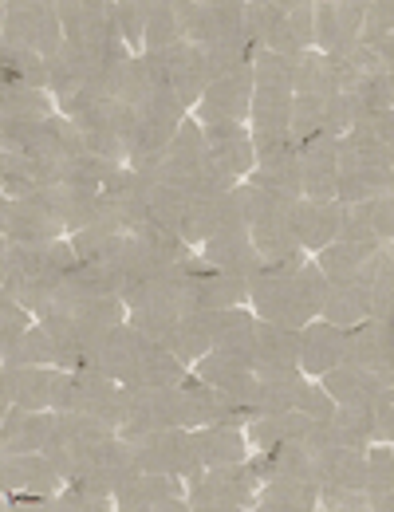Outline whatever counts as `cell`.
Wrapping results in <instances>:
<instances>
[{
    "instance_id": "obj_1",
    "label": "cell",
    "mask_w": 394,
    "mask_h": 512,
    "mask_svg": "<svg viewBox=\"0 0 394 512\" xmlns=\"http://www.w3.org/2000/svg\"><path fill=\"white\" fill-rule=\"evenodd\" d=\"M347 367L359 371H391V320L359 323L355 335L343 331V359Z\"/></svg>"
},
{
    "instance_id": "obj_2",
    "label": "cell",
    "mask_w": 394,
    "mask_h": 512,
    "mask_svg": "<svg viewBox=\"0 0 394 512\" xmlns=\"http://www.w3.org/2000/svg\"><path fill=\"white\" fill-rule=\"evenodd\" d=\"M339 221H343V205L328 201V205H312V201H292V213H288V225H292V237L296 245H308V249H328L331 241L339 237Z\"/></svg>"
},
{
    "instance_id": "obj_3",
    "label": "cell",
    "mask_w": 394,
    "mask_h": 512,
    "mask_svg": "<svg viewBox=\"0 0 394 512\" xmlns=\"http://www.w3.org/2000/svg\"><path fill=\"white\" fill-rule=\"evenodd\" d=\"M205 260L217 268V272H233V276H245L253 280L264 268L261 253L249 237V229H233V233H213L205 241Z\"/></svg>"
},
{
    "instance_id": "obj_4",
    "label": "cell",
    "mask_w": 394,
    "mask_h": 512,
    "mask_svg": "<svg viewBox=\"0 0 394 512\" xmlns=\"http://www.w3.org/2000/svg\"><path fill=\"white\" fill-rule=\"evenodd\" d=\"M201 379L213 383V390L229 394V398L241 402V406H257V398H261L257 375H253L249 367H241V363L221 359V355H205V359H201Z\"/></svg>"
},
{
    "instance_id": "obj_5",
    "label": "cell",
    "mask_w": 394,
    "mask_h": 512,
    "mask_svg": "<svg viewBox=\"0 0 394 512\" xmlns=\"http://www.w3.org/2000/svg\"><path fill=\"white\" fill-rule=\"evenodd\" d=\"M343 359V331L331 323H316L300 335V367L308 375H328Z\"/></svg>"
},
{
    "instance_id": "obj_6",
    "label": "cell",
    "mask_w": 394,
    "mask_h": 512,
    "mask_svg": "<svg viewBox=\"0 0 394 512\" xmlns=\"http://www.w3.org/2000/svg\"><path fill=\"white\" fill-rule=\"evenodd\" d=\"M4 485H28L36 493H52L60 485V469L44 453H4Z\"/></svg>"
},
{
    "instance_id": "obj_7",
    "label": "cell",
    "mask_w": 394,
    "mask_h": 512,
    "mask_svg": "<svg viewBox=\"0 0 394 512\" xmlns=\"http://www.w3.org/2000/svg\"><path fill=\"white\" fill-rule=\"evenodd\" d=\"M197 442V457H201V465H209V469H217V465H237V461H245V453H249V442H245V434L237 430V426H209V430H201L194 434Z\"/></svg>"
},
{
    "instance_id": "obj_8",
    "label": "cell",
    "mask_w": 394,
    "mask_h": 512,
    "mask_svg": "<svg viewBox=\"0 0 394 512\" xmlns=\"http://www.w3.org/2000/svg\"><path fill=\"white\" fill-rule=\"evenodd\" d=\"M375 249H383V241H331L328 249H320L316 268L328 276V284H347V280H355L359 264Z\"/></svg>"
},
{
    "instance_id": "obj_9",
    "label": "cell",
    "mask_w": 394,
    "mask_h": 512,
    "mask_svg": "<svg viewBox=\"0 0 394 512\" xmlns=\"http://www.w3.org/2000/svg\"><path fill=\"white\" fill-rule=\"evenodd\" d=\"M324 320L331 327H355V323L367 316V284L359 280H347V284H331L328 300H324Z\"/></svg>"
},
{
    "instance_id": "obj_10",
    "label": "cell",
    "mask_w": 394,
    "mask_h": 512,
    "mask_svg": "<svg viewBox=\"0 0 394 512\" xmlns=\"http://www.w3.org/2000/svg\"><path fill=\"white\" fill-rule=\"evenodd\" d=\"M300 359V335L292 327L261 323L257 327V363L264 367H292Z\"/></svg>"
},
{
    "instance_id": "obj_11",
    "label": "cell",
    "mask_w": 394,
    "mask_h": 512,
    "mask_svg": "<svg viewBox=\"0 0 394 512\" xmlns=\"http://www.w3.org/2000/svg\"><path fill=\"white\" fill-rule=\"evenodd\" d=\"M56 359H60V351H56V343H52V335L44 327L40 331L28 327V335L20 343L4 347V367H48Z\"/></svg>"
},
{
    "instance_id": "obj_12",
    "label": "cell",
    "mask_w": 394,
    "mask_h": 512,
    "mask_svg": "<svg viewBox=\"0 0 394 512\" xmlns=\"http://www.w3.org/2000/svg\"><path fill=\"white\" fill-rule=\"evenodd\" d=\"M320 501V489L316 481H300V477H272V485L261 493V505L264 509H312Z\"/></svg>"
},
{
    "instance_id": "obj_13",
    "label": "cell",
    "mask_w": 394,
    "mask_h": 512,
    "mask_svg": "<svg viewBox=\"0 0 394 512\" xmlns=\"http://www.w3.org/2000/svg\"><path fill=\"white\" fill-rule=\"evenodd\" d=\"M186 379L182 375V363L162 347V343H150L142 355H138V383L142 386H178Z\"/></svg>"
},
{
    "instance_id": "obj_14",
    "label": "cell",
    "mask_w": 394,
    "mask_h": 512,
    "mask_svg": "<svg viewBox=\"0 0 394 512\" xmlns=\"http://www.w3.org/2000/svg\"><path fill=\"white\" fill-rule=\"evenodd\" d=\"M379 193H391V170H355V174H335V197L355 205L371 201Z\"/></svg>"
},
{
    "instance_id": "obj_15",
    "label": "cell",
    "mask_w": 394,
    "mask_h": 512,
    "mask_svg": "<svg viewBox=\"0 0 394 512\" xmlns=\"http://www.w3.org/2000/svg\"><path fill=\"white\" fill-rule=\"evenodd\" d=\"M182 44V32H178V16L170 4H150V16H146V52H166Z\"/></svg>"
},
{
    "instance_id": "obj_16",
    "label": "cell",
    "mask_w": 394,
    "mask_h": 512,
    "mask_svg": "<svg viewBox=\"0 0 394 512\" xmlns=\"http://www.w3.org/2000/svg\"><path fill=\"white\" fill-rule=\"evenodd\" d=\"M324 103L320 95H296L292 107H288V138L300 146L308 134H316L320 123H324Z\"/></svg>"
},
{
    "instance_id": "obj_17",
    "label": "cell",
    "mask_w": 394,
    "mask_h": 512,
    "mask_svg": "<svg viewBox=\"0 0 394 512\" xmlns=\"http://www.w3.org/2000/svg\"><path fill=\"white\" fill-rule=\"evenodd\" d=\"M4 119H24V123H48V103L32 87H8L4 91Z\"/></svg>"
},
{
    "instance_id": "obj_18",
    "label": "cell",
    "mask_w": 394,
    "mask_h": 512,
    "mask_svg": "<svg viewBox=\"0 0 394 512\" xmlns=\"http://www.w3.org/2000/svg\"><path fill=\"white\" fill-rule=\"evenodd\" d=\"M292 91H296V95H320V99H328L324 56H316V52H300V56L292 60Z\"/></svg>"
},
{
    "instance_id": "obj_19",
    "label": "cell",
    "mask_w": 394,
    "mask_h": 512,
    "mask_svg": "<svg viewBox=\"0 0 394 512\" xmlns=\"http://www.w3.org/2000/svg\"><path fill=\"white\" fill-rule=\"evenodd\" d=\"M253 79H257V87H284V91H292V60L276 56V52H257Z\"/></svg>"
},
{
    "instance_id": "obj_20",
    "label": "cell",
    "mask_w": 394,
    "mask_h": 512,
    "mask_svg": "<svg viewBox=\"0 0 394 512\" xmlns=\"http://www.w3.org/2000/svg\"><path fill=\"white\" fill-rule=\"evenodd\" d=\"M166 158H186V162H201L205 158V130H197V123H182L174 130Z\"/></svg>"
},
{
    "instance_id": "obj_21",
    "label": "cell",
    "mask_w": 394,
    "mask_h": 512,
    "mask_svg": "<svg viewBox=\"0 0 394 512\" xmlns=\"http://www.w3.org/2000/svg\"><path fill=\"white\" fill-rule=\"evenodd\" d=\"M115 28L127 44H142L146 40V16H150V4H119L115 12Z\"/></svg>"
},
{
    "instance_id": "obj_22",
    "label": "cell",
    "mask_w": 394,
    "mask_h": 512,
    "mask_svg": "<svg viewBox=\"0 0 394 512\" xmlns=\"http://www.w3.org/2000/svg\"><path fill=\"white\" fill-rule=\"evenodd\" d=\"M296 410L308 414L312 422H331V414H335V398H331L324 386H304L300 398H296Z\"/></svg>"
},
{
    "instance_id": "obj_23",
    "label": "cell",
    "mask_w": 394,
    "mask_h": 512,
    "mask_svg": "<svg viewBox=\"0 0 394 512\" xmlns=\"http://www.w3.org/2000/svg\"><path fill=\"white\" fill-rule=\"evenodd\" d=\"M391 449H375L371 453V461H367V485L363 489H371V493H391Z\"/></svg>"
},
{
    "instance_id": "obj_24",
    "label": "cell",
    "mask_w": 394,
    "mask_h": 512,
    "mask_svg": "<svg viewBox=\"0 0 394 512\" xmlns=\"http://www.w3.org/2000/svg\"><path fill=\"white\" fill-rule=\"evenodd\" d=\"M292 107V91L284 87H257L253 95V115H288Z\"/></svg>"
},
{
    "instance_id": "obj_25",
    "label": "cell",
    "mask_w": 394,
    "mask_h": 512,
    "mask_svg": "<svg viewBox=\"0 0 394 512\" xmlns=\"http://www.w3.org/2000/svg\"><path fill=\"white\" fill-rule=\"evenodd\" d=\"M24 335H28V312H24V304L4 300V347L20 343Z\"/></svg>"
},
{
    "instance_id": "obj_26",
    "label": "cell",
    "mask_w": 394,
    "mask_h": 512,
    "mask_svg": "<svg viewBox=\"0 0 394 512\" xmlns=\"http://www.w3.org/2000/svg\"><path fill=\"white\" fill-rule=\"evenodd\" d=\"M300 193H308L312 205H328L335 201V174H304Z\"/></svg>"
},
{
    "instance_id": "obj_27",
    "label": "cell",
    "mask_w": 394,
    "mask_h": 512,
    "mask_svg": "<svg viewBox=\"0 0 394 512\" xmlns=\"http://www.w3.org/2000/svg\"><path fill=\"white\" fill-rule=\"evenodd\" d=\"M391 221H394L391 193H379V197L371 201V233H375L379 241H387V237H391Z\"/></svg>"
},
{
    "instance_id": "obj_28",
    "label": "cell",
    "mask_w": 394,
    "mask_h": 512,
    "mask_svg": "<svg viewBox=\"0 0 394 512\" xmlns=\"http://www.w3.org/2000/svg\"><path fill=\"white\" fill-rule=\"evenodd\" d=\"M79 260H83V256L75 253V245H71V241H64V237L48 245V264H52V268H60V272H71V268H79Z\"/></svg>"
}]
</instances>
